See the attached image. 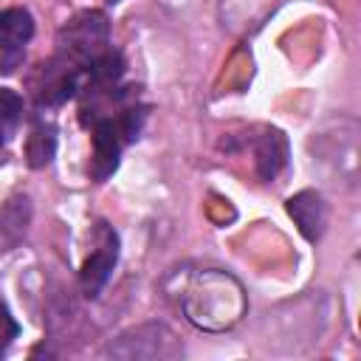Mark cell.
Masks as SVG:
<instances>
[{"label": "cell", "mask_w": 361, "mask_h": 361, "mask_svg": "<svg viewBox=\"0 0 361 361\" xmlns=\"http://www.w3.org/2000/svg\"><path fill=\"white\" fill-rule=\"evenodd\" d=\"M183 316L209 333L234 327L245 313V296L240 282L226 271H197L180 290Z\"/></svg>", "instance_id": "obj_1"}, {"label": "cell", "mask_w": 361, "mask_h": 361, "mask_svg": "<svg viewBox=\"0 0 361 361\" xmlns=\"http://www.w3.org/2000/svg\"><path fill=\"white\" fill-rule=\"evenodd\" d=\"M102 355L118 361H175L183 355V344L164 322H144L110 338Z\"/></svg>", "instance_id": "obj_2"}, {"label": "cell", "mask_w": 361, "mask_h": 361, "mask_svg": "<svg viewBox=\"0 0 361 361\" xmlns=\"http://www.w3.org/2000/svg\"><path fill=\"white\" fill-rule=\"evenodd\" d=\"M107 48H110V23L96 8L73 14L56 31V56L68 59L82 71H87L90 62L99 59Z\"/></svg>", "instance_id": "obj_3"}, {"label": "cell", "mask_w": 361, "mask_h": 361, "mask_svg": "<svg viewBox=\"0 0 361 361\" xmlns=\"http://www.w3.org/2000/svg\"><path fill=\"white\" fill-rule=\"evenodd\" d=\"M85 73L87 71H82V68H76L68 59H62V56L54 54L45 65H39V73L31 82L37 102L45 104V107H56V104L68 102L71 96H76L79 82H82Z\"/></svg>", "instance_id": "obj_4"}, {"label": "cell", "mask_w": 361, "mask_h": 361, "mask_svg": "<svg viewBox=\"0 0 361 361\" xmlns=\"http://www.w3.org/2000/svg\"><path fill=\"white\" fill-rule=\"evenodd\" d=\"M116 259H118V237H116V231L110 226L99 223V245L82 262V271H79V285H82V293L87 299H99V293L110 282Z\"/></svg>", "instance_id": "obj_5"}, {"label": "cell", "mask_w": 361, "mask_h": 361, "mask_svg": "<svg viewBox=\"0 0 361 361\" xmlns=\"http://www.w3.org/2000/svg\"><path fill=\"white\" fill-rule=\"evenodd\" d=\"M31 37H34V17L25 8L0 11V71L3 73L14 71Z\"/></svg>", "instance_id": "obj_6"}, {"label": "cell", "mask_w": 361, "mask_h": 361, "mask_svg": "<svg viewBox=\"0 0 361 361\" xmlns=\"http://www.w3.org/2000/svg\"><path fill=\"white\" fill-rule=\"evenodd\" d=\"M124 144L127 141H124L116 118L104 116V118L93 121V161H90V175L96 180H107L116 172Z\"/></svg>", "instance_id": "obj_7"}, {"label": "cell", "mask_w": 361, "mask_h": 361, "mask_svg": "<svg viewBox=\"0 0 361 361\" xmlns=\"http://www.w3.org/2000/svg\"><path fill=\"white\" fill-rule=\"evenodd\" d=\"M285 209H288L290 220L296 223L299 234H302L307 243L322 240V234H324V228H327V203H324V197H322L319 192L302 189V192H296V195L288 197Z\"/></svg>", "instance_id": "obj_8"}, {"label": "cell", "mask_w": 361, "mask_h": 361, "mask_svg": "<svg viewBox=\"0 0 361 361\" xmlns=\"http://www.w3.org/2000/svg\"><path fill=\"white\" fill-rule=\"evenodd\" d=\"M34 217V206L28 195H11L6 197V203L0 206V257L14 251L23 237L28 234Z\"/></svg>", "instance_id": "obj_9"}, {"label": "cell", "mask_w": 361, "mask_h": 361, "mask_svg": "<svg viewBox=\"0 0 361 361\" xmlns=\"http://www.w3.org/2000/svg\"><path fill=\"white\" fill-rule=\"evenodd\" d=\"M254 155H257V175L262 180H274L279 175V169L285 166V158H288L285 135L279 130H265L254 144Z\"/></svg>", "instance_id": "obj_10"}, {"label": "cell", "mask_w": 361, "mask_h": 361, "mask_svg": "<svg viewBox=\"0 0 361 361\" xmlns=\"http://www.w3.org/2000/svg\"><path fill=\"white\" fill-rule=\"evenodd\" d=\"M56 152V130L48 121H37L25 138V161L31 169H42L54 161Z\"/></svg>", "instance_id": "obj_11"}, {"label": "cell", "mask_w": 361, "mask_h": 361, "mask_svg": "<svg viewBox=\"0 0 361 361\" xmlns=\"http://www.w3.org/2000/svg\"><path fill=\"white\" fill-rule=\"evenodd\" d=\"M20 121H23V99L14 90L0 87V144H8L17 135Z\"/></svg>", "instance_id": "obj_12"}, {"label": "cell", "mask_w": 361, "mask_h": 361, "mask_svg": "<svg viewBox=\"0 0 361 361\" xmlns=\"http://www.w3.org/2000/svg\"><path fill=\"white\" fill-rule=\"evenodd\" d=\"M20 333V327H17V322L11 319V313L6 310V305L0 302V355L6 353V347L11 344V338Z\"/></svg>", "instance_id": "obj_13"}, {"label": "cell", "mask_w": 361, "mask_h": 361, "mask_svg": "<svg viewBox=\"0 0 361 361\" xmlns=\"http://www.w3.org/2000/svg\"><path fill=\"white\" fill-rule=\"evenodd\" d=\"M107 3H118V0H107Z\"/></svg>", "instance_id": "obj_14"}]
</instances>
